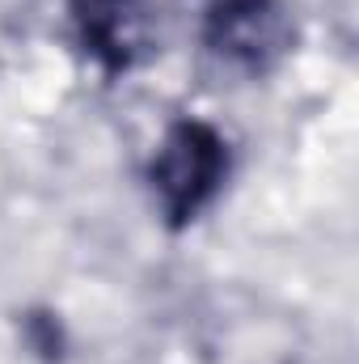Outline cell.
<instances>
[{"label": "cell", "instance_id": "1", "mask_svg": "<svg viewBox=\"0 0 359 364\" xmlns=\"http://www.w3.org/2000/svg\"><path fill=\"white\" fill-rule=\"evenodd\" d=\"M233 170L228 140L207 119H174L148 161V191L165 229H190L224 191Z\"/></svg>", "mask_w": 359, "mask_h": 364}, {"label": "cell", "instance_id": "2", "mask_svg": "<svg viewBox=\"0 0 359 364\" xmlns=\"http://www.w3.org/2000/svg\"><path fill=\"white\" fill-rule=\"evenodd\" d=\"M296 30L283 0H211L203 13V47L245 77H267L292 51Z\"/></svg>", "mask_w": 359, "mask_h": 364}, {"label": "cell", "instance_id": "3", "mask_svg": "<svg viewBox=\"0 0 359 364\" xmlns=\"http://www.w3.org/2000/svg\"><path fill=\"white\" fill-rule=\"evenodd\" d=\"M68 17L77 47L106 77L131 73L153 47V21L144 0H72Z\"/></svg>", "mask_w": 359, "mask_h": 364}]
</instances>
